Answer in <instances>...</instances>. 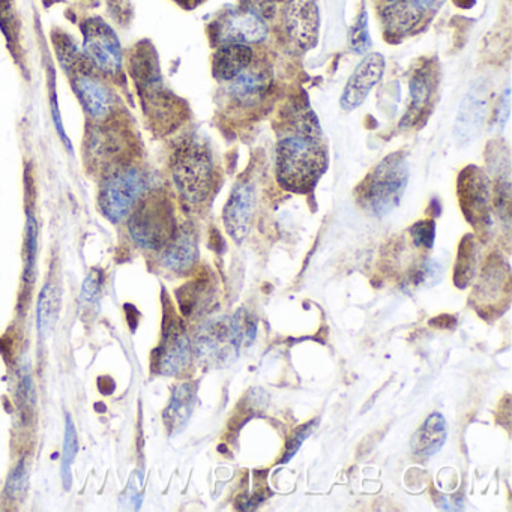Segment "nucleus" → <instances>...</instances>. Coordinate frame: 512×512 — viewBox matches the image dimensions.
Here are the masks:
<instances>
[{
  "label": "nucleus",
  "mask_w": 512,
  "mask_h": 512,
  "mask_svg": "<svg viewBox=\"0 0 512 512\" xmlns=\"http://www.w3.org/2000/svg\"><path fill=\"white\" fill-rule=\"evenodd\" d=\"M304 124L301 133L278 143L275 154L278 182L293 193L313 190L326 169V152L319 142V130L316 124Z\"/></svg>",
  "instance_id": "f257e3e1"
},
{
  "label": "nucleus",
  "mask_w": 512,
  "mask_h": 512,
  "mask_svg": "<svg viewBox=\"0 0 512 512\" xmlns=\"http://www.w3.org/2000/svg\"><path fill=\"white\" fill-rule=\"evenodd\" d=\"M256 337V322L250 314L238 311L233 316H220L203 323L194 340L199 361L209 367H227L238 359L242 346Z\"/></svg>",
  "instance_id": "f03ea898"
},
{
  "label": "nucleus",
  "mask_w": 512,
  "mask_h": 512,
  "mask_svg": "<svg viewBox=\"0 0 512 512\" xmlns=\"http://www.w3.org/2000/svg\"><path fill=\"white\" fill-rule=\"evenodd\" d=\"M176 190L190 205L208 199L214 185V160L211 149L199 137H191L176 148L172 161Z\"/></svg>",
  "instance_id": "7ed1b4c3"
},
{
  "label": "nucleus",
  "mask_w": 512,
  "mask_h": 512,
  "mask_svg": "<svg viewBox=\"0 0 512 512\" xmlns=\"http://www.w3.org/2000/svg\"><path fill=\"white\" fill-rule=\"evenodd\" d=\"M409 182V164L400 152L386 157L362 182L358 200L374 217L391 214L403 199Z\"/></svg>",
  "instance_id": "20e7f679"
},
{
  "label": "nucleus",
  "mask_w": 512,
  "mask_h": 512,
  "mask_svg": "<svg viewBox=\"0 0 512 512\" xmlns=\"http://www.w3.org/2000/svg\"><path fill=\"white\" fill-rule=\"evenodd\" d=\"M146 191V179L134 166L113 167L101 182L98 206L107 220L121 223L130 217Z\"/></svg>",
  "instance_id": "39448f33"
},
{
  "label": "nucleus",
  "mask_w": 512,
  "mask_h": 512,
  "mask_svg": "<svg viewBox=\"0 0 512 512\" xmlns=\"http://www.w3.org/2000/svg\"><path fill=\"white\" fill-rule=\"evenodd\" d=\"M128 218L131 238L145 250H163L176 232L172 206L160 194L142 197Z\"/></svg>",
  "instance_id": "423d86ee"
},
{
  "label": "nucleus",
  "mask_w": 512,
  "mask_h": 512,
  "mask_svg": "<svg viewBox=\"0 0 512 512\" xmlns=\"http://www.w3.org/2000/svg\"><path fill=\"white\" fill-rule=\"evenodd\" d=\"M83 55L89 64L107 76L121 73L124 65L121 41L112 26L100 17L82 23Z\"/></svg>",
  "instance_id": "0eeeda50"
},
{
  "label": "nucleus",
  "mask_w": 512,
  "mask_h": 512,
  "mask_svg": "<svg viewBox=\"0 0 512 512\" xmlns=\"http://www.w3.org/2000/svg\"><path fill=\"white\" fill-rule=\"evenodd\" d=\"M67 73L73 77L74 91L85 112L97 121L107 118L112 110V95L85 55Z\"/></svg>",
  "instance_id": "6e6552de"
},
{
  "label": "nucleus",
  "mask_w": 512,
  "mask_h": 512,
  "mask_svg": "<svg viewBox=\"0 0 512 512\" xmlns=\"http://www.w3.org/2000/svg\"><path fill=\"white\" fill-rule=\"evenodd\" d=\"M193 356V346L182 323L167 317L163 340L157 352V370L164 376H178L187 370Z\"/></svg>",
  "instance_id": "1a4fd4ad"
},
{
  "label": "nucleus",
  "mask_w": 512,
  "mask_h": 512,
  "mask_svg": "<svg viewBox=\"0 0 512 512\" xmlns=\"http://www.w3.org/2000/svg\"><path fill=\"white\" fill-rule=\"evenodd\" d=\"M458 197L461 209L473 226H482L490 220V181L482 170L467 167L458 179Z\"/></svg>",
  "instance_id": "9d476101"
},
{
  "label": "nucleus",
  "mask_w": 512,
  "mask_h": 512,
  "mask_svg": "<svg viewBox=\"0 0 512 512\" xmlns=\"http://www.w3.org/2000/svg\"><path fill=\"white\" fill-rule=\"evenodd\" d=\"M214 40L218 44H254L268 37V26L245 10H230L214 23Z\"/></svg>",
  "instance_id": "9b49d317"
},
{
  "label": "nucleus",
  "mask_w": 512,
  "mask_h": 512,
  "mask_svg": "<svg viewBox=\"0 0 512 512\" xmlns=\"http://www.w3.org/2000/svg\"><path fill=\"white\" fill-rule=\"evenodd\" d=\"M488 115V91L482 80L467 92L458 107L454 136L458 145H469L481 133Z\"/></svg>",
  "instance_id": "f8f14e48"
},
{
  "label": "nucleus",
  "mask_w": 512,
  "mask_h": 512,
  "mask_svg": "<svg viewBox=\"0 0 512 512\" xmlns=\"http://www.w3.org/2000/svg\"><path fill=\"white\" fill-rule=\"evenodd\" d=\"M287 34L302 50L316 46L319 37L320 17L316 0H289L284 11Z\"/></svg>",
  "instance_id": "ddd939ff"
},
{
  "label": "nucleus",
  "mask_w": 512,
  "mask_h": 512,
  "mask_svg": "<svg viewBox=\"0 0 512 512\" xmlns=\"http://www.w3.org/2000/svg\"><path fill=\"white\" fill-rule=\"evenodd\" d=\"M254 211H256V188L250 182H239L233 188L223 212L224 226L233 241H245L250 233Z\"/></svg>",
  "instance_id": "4468645a"
},
{
  "label": "nucleus",
  "mask_w": 512,
  "mask_h": 512,
  "mask_svg": "<svg viewBox=\"0 0 512 512\" xmlns=\"http://www.w3.org/2000/svg\"><path fill=\"white\" fill-rule=\"evenodd\" d=\"M385 71V58L379 53H371L362 59L361 64L353 71L341 95L340 106L346 112L358 109L364 104L374 86L382 80Z\"/></svg>",
  "instance_id": "2eb2a0df"
},
{
  "label": "nucleus",
  "mask_w": 512,
  "mask_h": 512,
  "mask_svg": "<svg viewBox=\"0 0 512 512\" xmlns=\"http://www.w3.org/2000/svg\"><path fill=\"white\" fill-rule=\"evenodd\" d=\"M197 260V241L190 229L175 232L169 244L164 247L163 265L176 274H185Z\"/></svg>",
  "instance_id": "dca6fc26"
},
{
  "label": "nucleus",
  "mask_w": 512,
  "mask_h": 512,
  "mask_svg": "<svg viewBox=\"0 0 512 512\" xmlns=\"http://www.w3.org/2000/svg\"><path fill=\"white\" fill-rule=\"evenodd\" d=\"M197 401L196 383H182L173 391L169 406L164 412V424L170 434H178L190 421Z\"/></svg>",
  "instance_id": "f3484780"
},
{
  "label": "nucleus",
  "mask_w": 512,
  "mask_h": 512,
  "mask_svg": "<svg viewBox=\"0 0 512 512\" xmlns=\"http://www.w3.org/2000/svg\"><path fill=\"white\" fill-rule=\"evenodd\" d=\"M253 62V50L245 44H223L215 53L212 70L214 76L223 82H230L242 71L250 68Z\"/></svg>",
  "instance_id": "a211bd4d"
},
{
  "label": "nucleus",
  "mask_w": 512,
  "mask_h": 512,
  "mask_svg": "<svg viewBox=\"0 0 512 512\" xmlns=\"http://www.w3.org/2000/svg\"><path fill=\"white\" fill-rule=\"evenodd\" d=\"M269 86H271V80L268 74L247 68L235 79L230 80L229 92L236 103L242 106H253L265 97Z\"/></svg>",
  "instance_id": "6ab92c4d"
},
{
  "label": "nucleus",
  "mask_w": 512,
  "mask_h": 512,
  "mask_svg": "<svg viewBox=\"0 0 512 512\" xmlns=\"http://www.w3.org/2000/svg\"><path fill=\"white\" fill-rule=\"evenodd\" d=\"M446 440V421L440 413H433L425 419L415 436L412 437V452L419 458H428L442 449Z\"/></svg>",
  "instance_id": "aec40b11"
},
{
  "label": "nucleus",
  "mask_w": 512,
  "mask_h": 512,
  "mask_svg": "<svg viewBox=\"0 0 512 512\" xmlns=\"http://www.w3.org/2000/svg\"><path fill=\"white\" fill-rule=\"evenodd\" d=\"M421 14V7L416 0H401L386 8L383 13V23L389 34L403 35L418 23Z\"/></svg>",
  "instance_id": "412c9836"
},
{
  "label": "nucleus",
  "mask_w": 512,
  "mask_h": 512,
  "mask_svg": "<svg viewBox=\"0 0 512 512\" xmlns=\"http://www.w3.org/2000/svg\"><path fill=\"white\" fill-rule=\"evenodd\" d=\"M431 77L427 71H418L410 80V101L407 107L406 118L401 124L413 125L418 122L419 116L424 113L425 107L431 97Z\"/></svg>",
  "instance_id": "4be33fe9"
},
{
  "label": "nucleus",
  "mask_w": 512,
  "mask_h": 512,
  "mask_svg": "<svg viewBox=\"0 0 512 512\" xmlns=\"http://www.w3.org/2000/svg\"><path fill=\"white\" fill-rule=\"evenodd\" d=\"M59 314V292L53 284L47 283L41 290L40 301H38V332L41 337H49L52 329L55 328Z\"/></svg>",
  "instance_id": "5701e85b"
},
{
  "label": "nucleus",
  "mask_w": 512,
  "mask_h": 512,
  "mask_svg": "<svg viewBox=\"0 0 512 512\" xmlns=\"http://www.w3.org/2000/svg\"><path fill=\"white\" fill-rule=\"evenodd\" d=\"M476 245L472 236L463 239L455 266V283L458 287H466L475 275Z\"/></svg>",
  "instance_id": "b1692460"
},
{
  "label": "nucleus",
  "mask_w": 512,
  "mask_h": 512,
  "mask_svg": "<svg viewBox=\"0 0 512 512\" xmlns=\"http://www.w3.org/2000/svg\"><path fill=\"white\" fill-rule=\"evenodd\" d=\"M25 254V280L32 283L35 277V268H37L38 254V223L32 214H28V221H26Z\"/></svg>",
  "instance_id": "393cba45"
},
{
  "label": "nucleus",
  "mask_w": 512,
  "mask_h": 512,
  "mask_svg": "<svg viewBox=\"0 0 512 512\" xmlns=\"http://www.w3.org/2000/svg\"><path fill=\"white\" fill-rule=\"evenodd\" d=\"M77 454V433L71 416L67 418V433H65L64 452H62V479H64L65 488L71 485V466Z\"/></svg>",
  "instance_id": "a878e982"
},
{
  "label": "nucleus",
  "mask_w": 512,
  "mask_h": 512,
  "mask_svg": "<svg viewBox=\"0 0 512 512\" xmlns=\"http://www.w3.org/2000/svg\"><path fill=\"white\" fill-rule=\"evenodd\" d=\"M370 46L367 11H362L361 16L358 17L355 26L352 28V32H350V47L355 53H365L370 49Z\"/></svg>",
  "instance_id": "bb28decb"
},
{
  "label": "nucleus",
  "mask_w": 512,
  "mask_h": 512,
  "mask_svg": "<svg viewBox=\"0 0 512 512\" xmlns=\"http://www.w3.org/2000/svg\"><path fill=\"white\" fill-rule=\"evenodd\" d=\"M28 476L29 472L28 466H26V460H22L17 464L16 469L13 470L10 479H8L7 488H5V494H7L8 499L16 502L17 499L23 497L26 485H28Z\"/></svg>",
  "instance_id": "cd10ccee"
},
{
  "label": "nucleus",
  "mask_w": 512,
  "mask_h": 512,
  "mask_svg": "<svg viewBox=\"0 0 512 512\" xmlns=\"http://www.w3.org/2000/svg\"><path fill=\"white\" fill-rule=\"evenodd\" d=\"M242 10L265 20L274 19L277 13V0H242Z\"/></svg>",
  "instance_id": "c85d7f7f"
},
{
  "label": "nucleus",
  "mask_w": 512,
  "mask_h": 512,
  "mask_svg": "<svg viewBox=\"0 0 512 512\" xmlns=\"http://www.w3.org/2000/svg\"><path fill=\"white\" fill-rule=\"evenodd\" d=\"M410 233L418 247L431 248L436 238V224L431 220L419 221L412 227Z\"/></svg>",
  "instance_id": "c756f323"
},
{
  "label": "nucleus",
  "mask_w": 512,
  "mask_h": 512,
  "mask_svg": "<svg viewBox=\"0 0 512 512\" xmlns=\"http://www.w3.org/2000/svg\"><path fill=\"white\" fill-rule=\"evenodd\" d=\"M440 278V268L436 262L427 260L421 268L416 271L415 277H413V284L415 286L430 287L436 284Z\"/></svg>",
  "instance_id": "7c9ffc66"
},
{
  "label": "nucleus",
  "mask_w": 512,
  "mask_h": 512,
  "mask_svg": "<svg viewBox=\"0 0 512 512\" xmlns=\"http://www.w3.org/2000/svg\"><path fill=\"white\" fill-rule=\"evenodd\" d=\"M109 13H112L113 19L121 25L130 22L133 14L130 0H109Z\"/></svg>",
  "instance_id": "2f4dec72"
},
{
  "label": "nucleus",
  "mask_w": 512,
  "mask_h": 512,
  "mask_svg": "<svg viewBox=\"0 0 512 512\" xmlns=\"http://www.w3.org/2000/svg\"><path fill=\"white\" fill-rule=\"evenodd\" d=\"M101 277L98 272H91L89 277L86 278L85 284H83L82 296L86 302H92L97 298L98 292H100Z\"/></svg>",
  "instance_id": "473e14b6"
},
{
  "label": "nucleus",
  "mask_w": 512,
  "mask_h": 512,
  "mask_svg": "<svg viewBox=\"0 0 512 512\" xmlns=\"http://www.w3.org/2000/svg\"><path fill=\"white\" fill-rule=\"evenodd\" d=\"M509 118V89L506 88L505 97L500 101L499 113H497V125H505Z\"/></svg>",
  "instance_id": "72a5a7b5"
},
{
  "label": "nucleus",
  "mask_w": 512,
  "mask_h": 512,
  "mask_svg": "<svg viewBox=\"0 0 512 512\" xmlns=\"http://www.w3.org/2000/svg\"><path fill=\"white\" fill-rule=\"evenodd\" d=\"M421 10H439L445 0H416Z\"/></svg>",
  "instance_id": "f704fd0d"
},
{
  "label": "nucleus",
  "mask_w": 512,
  "mask_h": 512,
  "mask_svg": "<svg viewBox=\"0 0 512 512\" xmlns=\"http://www.w3.org/2000/svg\"><path fill=\"white\" fill-rule=\"evenodd\" d=\"M44 2H46L47 5H53L55 2H59V0H44Z\"/></svg>",
  "instance_id": "c9c22d12"
},
{
  "label": "nucleus",
  "mask_w": 512,
  "mask_h": 512,
  "mask_svg": "<svg viewBox=\"0 0 512 512\" xmlns=\"http://www.w3.org/2000/svg\"><path fill=\"white\" fill-rule=\"evenodd\" d=\"M389 2H392V4H395V2H401V0H389Z\"/></svg>",
  "instance_id": "e433bc0d"
},
{
  "label": "nucleus",
  "mask_w": 512,
  "mask_h": 512,
  "mask_svg": "<svg viewBox=\"0 0 512 512\" xmlns=\"http://www.w3.org/2000/svg\"><path fill=\"white\" fill-rule=\"evenodd\" d=\"M181 2H188V0H181Z\"/></svg>",
  "instance_id": "4c0bfd02"
}]
</instances>
